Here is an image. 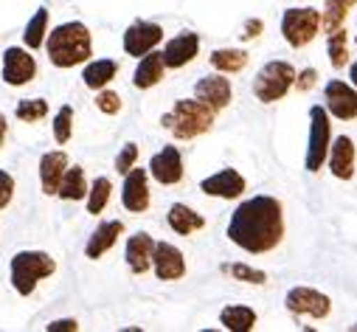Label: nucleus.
<instances>
[{"instance_id": "ea45409f", "label": "nucleus", "mask_w": 357, "mask_h": 332, "mask_svg": "<svg viewBox=\"0 0 357 332\" xmlns=\"http://www.w3.org/2000/svg\"><path fill=\"white\" fill-rule=\"evenodd\" d=\"M259 34H261V20H248L242 37H245V40H253V37H259Z\"/></svg>"}, {"instance_id": "e433bc0d", "label": "nucleus", "mask_w": 357, "mask_h": 332, "mask_svg": "<svg viewBox=\"0 0 357 332\" xmlns=\"http://www.w3.org/2000/svg\"><path fill=\"white\" fill-rule=\"evenodd\" d=\"M15 197V178L0 169V211H3Z\"/></svg>"}, {"instance_id": "58836bf2", "label": "nucleus", "mask_w": 357, "mask_h": 332, "mask_svg": "<svg viewBox=\"0 0 357 332\" xmlns=\"http://www.w3.org/2000/svg\"><path fill=\"white\" fill-rule=\"evenodd\" d=\"M59 329L76 332V329H79V324H76V318H62V321H54V324H48V332H59Z\"/></svg>"}, {"instance_id": "c756f323", "label": "nucleus", "mask_w": 357, "mask_h": 332, "mask_svg": "<svg viewBox=\"0 0 357 332\" xmlns=\"http://www.w3.org/2000/svg\"><path fill=\"white\" fill-rule=\"evenodd\" d=\"M110 192H113L110 181L107 178H96V183L87 189V211H91V214H102L105 206L110 203Z\"/></svg>"}, {"instance_id": "4be33fe9", "label": "nucleus", "mask_w": 357, "mask_h": 332, "mask_svg": "<svg viewBox=\"0 0 357 332\" xmlns=\"http://www.w3.org/2000/svg\"><path fill=\"white\" fill-rule=\"evenodd\" d=\"M163 68H166V65H163V56L155 54V51H146V54L141 56L135 73H132V85H135L138 91H146V88H152V85H158V82L163 79Z\"/></svg>"}, {"instance_id": "6e6552de", "label": "nucleus", "mask_w": 357, "mask_h": 332, "mask_svg": "<svg viewBox=\"0 0 357 332\" xmlns=\"http://www.w3.org/2000/svg\"><path fill=\"white\" fill-rule=\"evenodd\" d=\"M34 76H37L34 56L26 48H17V45L6 48V54H3V82H6V85L23 88V85H29Z\"/></svg>"}, {"instance_id": "2f4dec72", "label": "nucleus", "mask_w": 357, "mask_h": 332, "mask_svg": "<svg viewBox=\"0 0 357 332\" xmlns=\"http://www.w3.org/2000/svg\"><path fill=\"white\" fill-rule=\"evenodd\" d=\"M222 273H228L231 279L248 282V285H264V282H267L264 271H253L250 265H242V262H228V265H222Z\"/></svg>"}, {"instance_id": "9d476101", "label": "nucleus", "mask_w": 357, "mask_h": 332, "mask_svg": "<svg viewBox=\"0 0 357 332\" xmlns=\"http://www.w3.org/2000/svg\"><path fill=\"white\" fill-rule=\"evenodd\" d=\"M324 99H326V113H332L335 119H340V121L357 119V93L346 85V82H340V79L326 82Z\"/></svg>"}, {"instance_id": "f03ea898", "label": "nucleus", "mask_w": 357, "mask_h": 332, "mask_svg": "<svg viewBox=\"0 0 357 332\" xmlns=\"http://www.w3.org/2000/svg\"><path fill=\"white\" fill-rule=\"evenodd\" d=\"M48 48V59L56 68H76L82 62L91 59L93 54V43H91V31H87L84 23H62L59 29H54L45 43Z\"/></svg>"}, {"instance_id": "b1692460", "label": "nucleus", "mask_w": 357, "mask_h": 332, "mask_svg": "<svg viewBox=\"0 0 357 332\" xmlns=\"http://www.w3.org/2000/svg\"><path fill=\"white\" fill-rule=\"evenodd\" d=\"M116 73H119V65L113 59H96V62H91V65L84 68L82 79H84V85L91 88V91H102V88H107V82Z\"/></svg>"}, {"instance_id": "6ab92c4d", "label": "nucleus", "mask_w": 357, "mask_h": 332, "mask_svg": "<svg viewBox=\"0 0 357 332\" xmlns=\"http://www.w3.org/2000/svg\"><path fill=\"white\" fill-rule=\"evenodd\" d=\"M329 169L340 181H349L354 175V141L349 135L335 138L332 152H329Z\"/></svg>"}, {"instance_id": "f8f14e48", "label": "nucleus", "mask_w": 357, "mask_h": 332, "mask_svg": "<svg viewBox=\"0 0 357 332\" xmlns=\"http://www.w3.org/2000/svg\"><path fill=\"white\" fill-rule=\"evenodd\" d=\"M152 265H155L158 279H163V282H177V279H183V273H186L183 254L177 251L174 245H169V242H155V248H152Z\"/></svg>"}, {"instance_id": "1a4fd4ad", "label": "nucleus", "mask_w": 357, "mask_h": 332, "mask_svg": "<svg viewBox=\"0 0 357 332\" xmlns=\"http://www.w3.org/2000/svg\"><path fill=\"white\" fill-rule=\"evenodd\" d=\"M287 310L296 312V315H312V318H326L329 310H332V301L329 296L312 290V287H293L284 299Z\"/></svg>"}, {"instance_id": "dca6fc26", "label": "nucleus", "mask_w": 357, "mask_h": 332, "mask_svg": "<svg viewBox=\"0 0 357 332\" xmlns=\"http://www.w3.org/2000/svg\"><path fill=\"white\" fill-rule=\"evenodd\" d=\"M121 203L127 211L141 214L149 209V186H146V172L144 169H130L124 175V189H121Z\"/></svg>"}, {"instance_id": "c85d7f7f", "label": "nucleus", "mask_w": 357, "mask_h": 332, "mask_svg": "<svg viewBox=\"0 0 357 332\" xmlns=\"http://www.w3.org/2000/svg\"><path fill=\"white\" fill-rule=\"evenodd\" d=\"M45 31H48V9H37L34 17L29 20L26 31H23L26 48H34V51H37V48L45 43Z\"/></svg>"}, {"instance_id": "a878e982", "label": "nucleus", "mask_w": 357, "mask_h": 332, "mask_svg": "<svg viewBox=\"0 0 357 332\" xmlns=\"http://www.w3.org/2000/svg\"><path fill=\"white\" fill-rule=\"evenodd\" d=\"M56 195L62 200H82L87 195V181H84V169H82V166H68L62 181H59Z\"/></svg>"}, {"instance_id": "bb28decb", "label": "nucleus", "mask_w": 357, "mask_h": 332, "mask_svg": "<svg viewBox=\"0 0 357 332\" xmlns=\"http://www.w3.org/2000/svg\"><path fill=\"white\" fill-rule=\"evenodd\" d=\"M211 65L220 70V73H236L248 65V54L242 48H217L211 54Z\"/></svg>"}, {"instance_id": "f257e3e1", "label": "nucleus", "mask_w": 357, "mask_h": 332, "mask_svg": "<svg viewBox=\"0 0 357 332\" xmlns=\"http://www.w3.org/2000/svg\"><path fill=\"white\" fill-rule=\"evenodd\" d=\"M284 236V214L276 197H250L245 200L228 222V239L248 254H267Z\"/></svg>"}, {"instance_id": "72a5a7b5", "label": "nucleus", "mask_w": 357, "mask_h": 332, "mask_svg": "<svg viewBox=\"0 0 357 332\" xmlns=\"http://www.w3.org/2000/svg\"><path fill=\"white\" fill-rule=\"evenodd\" d=\"M70 130H73V107L62 105L56 119H54V138H56V144H68L70 141Z\"/></svg>"}, {"instance_id": "0eeeda50", "label": "nucleus", "mask_w": 357, "mask_h": 332, "mask_svg": "<svg viewBox=\"0 0 357 332\" xmlns=\"http://www.w3.org/2000/svg\"><path fill=\"white\" fill-rule=\"evenodd\" d=\"M310 144H307V158H304V166L307 172H318L324 160H326V152H329V138H332V130H329V116H326V107L315 105L310 110Z\"/></svg>"}, {"instance_id": "7ed1b4c3", "label": "nucleus", "mask_w": 357, "mask_h": 332, "mask_svg": "<svg viewBox=\"0 0 357 332\" xmlns=\"http://www.w3.org/2000/svg\"><path fill=\"white\" fill-rule=\"evenodd\" d=\"M160 121H163L166 130H172L174 138L189 141V138H197V135H203V133L211 130L214 110L208 105L197 102V99H181V102L172 107V113H166Z\"/></svg>"}, {"instance_id": "f704fd0d", "label": "nucleus", "mask_w": 357, "mask_h": 332, "mask_svg": "<svg viewBox=\"0 0 357 332\" xmlns=\"http://www.w3.org/2000/svg\"><path fill=\"white\" fill-rule=\"evenodd\" d=\"M135 160H138V146L130 141V144H124V149H121L119 158H116V169H119L121 175H127L132 166H135Z\"/></svg>"}, {"instance_id": "37998d69", "label": "nucleus", "mask_w": 357, "mask_h": 332, "mask_svg": "<svg viewBox=\"0 0 357 332\" xmlns=\"http://www.w3.org/2000/svg\"><path fill=\"white\" fill-rule=\"evenodd\" d=\"M351 329H354V332H357V324H351Z\"/></svg>"}, {"instance_id": "393cba45", "label": "nucleus", "mask_w": 357, "mask_h": 332, "mask_svg": "<svg viewBox=\"0 0 357 332\" xmlns=\"http://www.w3.org/2000/svg\"><path fill=\"white\" fill-rule=\"evenodd\" d=\"M220 324L231 332H250L256 326V312L250 307H242V304H231L220 312Z\"/></svg>"}, {"instance_id": "a19ab883", "label": "nucleus", "mask_w": 357, "mask_h": 332, "mask_svg": "<svg viewBox=\"0 0 357 332\" xmlns=\"http://www.w3.org/2000/svg\"><path fill=\"white\" fill-rule=\"evenodd\" d=\"M6 130H9V124H6V116L0 113V146H3V141H6Z\"/></svg>"}, {"instance_id": "f3484780", "label": "nucleus", "mask_w": 357, "mask_h": 332, "mask_svg": "<svg viewBox=\"0 0 357 332\" xmlns=\"http://www.w3.org/2000/svg\"><path fill=\"white\" fill-rule=\"evenodd\" d=\"M200 192L208 197H222V200H234L245 192V178L236 169H222L211 178H206L200 183Z\"/></svg>"}, {"instance_id": "5701e85b", "label": "nucleus", "mask_w": 357, "mask_h": 332, "mask_svg": "<svg viewBox=\"0 0 357 332\" xmlns=\"http://www.w3.org/2000/svg\"><path fill=\"white\" fill-rule=\"evenodd\" d=\"M169 225H172V231L174 234H181V236H189V234H195V231H200L203 225H206V220H203V214H197L195 209H189V206H183V203H174L172 209H169Z\"/></svg>"}, {"instance_id": "7c9ffc66", "label": "nucleus", "mask_w": 357, "mask_h": 332, "mask_svg": "<svg viewBox=\"0 0 357 332\" xmlns=\"http://www.w3.org/2000/svg\"><path fill=\"white\" fill-rule=\"evenodd\" d=\"M326 48H329V62H332V68H343V65L349 62L346 31H343V26L335 29V31H329V43H326Z\"/></svg>"}, {"instance_id": "9b49d317", "label": "nucleus", "mask_w": 357, "mask_h": 332, "mask_svg": "<svg viewBox=\"0 0 357 332\" xmlns=\"http://www.w3.org/2000/svg\"><path fill=\"white\" fill-rule=\"evenodd\" d=\"M149 175L163 183V186H172V183H181L183 181V158H181V149L177 146H163L152 160H149Z\"/></svg>"}, {"instance_id": "79ce46f5", "label": "nucleus", "mask_w": 357, "mask_h": 332, "mask_svg": "<svg viewBox=\"0 0 357 332\" xmlns=\"http://www.w3.org/2000/svg\"><path fill=\"white\" fill-rule=\"evenodd\" d=\"M349 76H351V85H354V88H357V62H354V65H351V70H349Z\"/></svg>"}, {"instance_id": "aec40b11", "label": "nucleus", "mask_w": 357, "mask_h": 332, "mask_svg": "<svg viewBox=\"0 0 357 332\" xmlns=\"http://www.w3.org/2000/svg\"><path fill=\"white\" fill-rule=\"evenodd\" d=\"M121 231H124V225H121L119 220L102 222V225L91 234V239H87V245H84V257H87V259H99L102 254H107L110 248L116 245V239H119Z\"/></svg>"}, {"instance_id": "a211bd4d", "label": "nucleus", "mask_w": 357, "mask_h": 332, "mask_svg": "<svg viewBox=\"0 0 357 332\" xmlns=\"http://www.w3.org/2000/svg\"><path fill=\"white\" fill-rule=\"evenodd\" d=\"M65 169H68V155H65L62 149L45 152V155L40 158V181H43V192H45V195H56Z\"/></svg>"}, {"instance_id": "412c9836", "label": "nucleus", "mask_w": 357, "mask_h": 332, "mask_svg": "<svg viewBox=\"0 0 357 332\" xmlns=\"http://www.w3.org/2000/svg\"><path fill=\"white\" fill-rule=\"evenodd\" d=\"M152 248H155V242H152V236L149 234H132L130 236V242H127V265H130V271L132 273H146L149 271V265H152Z\"/></svg>"}, {"instance_id": "39448f33", "label": "nucleus", "mask_w": 357, "mask_h": 332, "mask_svg": "<svg viewBox=\"0 0 357 332\" xmlns=\"http://www.w3.org/2000/svg\"><path fill=\"white\" fill-rule=\"evenodd\" d=\"M293 85H296V68L290 62L273 59V62H267L256 73V79H253V96L261 105H271V102L284 99Z\"/></svg>"}, {"instance_id": "cd10ccee", "label": "nucleus", "mask_w": 357, "mask_h": 332, "mask_svg": "<svg viewBox=\"0 0 357 332\" xmlns=\"http://www.w3.org/2000/svg\"><path fill=\"white\" fill-rule=\"evenodd\" d=\"M354 3H357V0H326V3H324V17H321V29L326 34L335 31V29H340L343 20H346V15H349V9Z\"/></svg>"}, {"instance_id": "c9c22d12", "label": "nucleus", "mask_w": 357, "mask_h": 332, "mask_svg": "<svg viewBox=\"0 0 357 332\" xmlns=\"http://www.w3.org/2000/svg\"><path fill=\"white\" fill-rule=\"evenodd\" d=\"M96 107H99L102 113H107V116H116V113L121 110V99H119V93L102 88L99 96H96Z\"/></svg>"}, {"instance_id": "2eb2a0df", "label": "nucleus", "mask_w": 357, "mask_h": 332, "mask_svg": "<svg viewBox=\"0 0 357 332\" xmlns=\"http://www.w3.org/2000/svg\"><path fill=\"white\" fill-rule=\"evenodd\" d=\"M231 82L225 79V76H203L197 85H195V99L197 102H203V105H208L214 113L217 110H222V107H228L231 105Z\"/></svg>"}, {"instance_id": "473e14b6", "label": "nucleus", "mask_w": 357, "mask_h": 332, "mask_svg": "<svg viewBox=\"0 0 357 332\" xmlns=\"http://www.w3.org/2000/svg\"><path fill=\"white\" fill-rule=\"evenodd\" d=\"M45 113H48V102L45 99H23L17 105V119L20 121H29V124L45 119Z\"/></svg>"}, {"instance_id": "4468645a", "label": "nucleus", "mask_w": 357, "mask_h": 332, "mask_svg": "<svg viewBox=\"0 0 357 332\" xmlns=\"http://www.w3.org/2000/svg\"><path fill=\"white\" fill-rule=\"evenodd\" d=\"M197 51H200V37L195 31H183V34H177L166 43L160 56H163L166 68H183L197 56Z\"/></svg>"}, {"instance_id": "20e7f679", "label": "nucleus", "mask_w": 357, "mask_h": 332, "mask_svg": "<svg viewBox=\"0 0 357 332\" xmlns=\"http://www.w3.org/2000/svg\"><path fill=\"white\" fill-rule=\"evenodd\" d=\"M56 271V262L45 251H20L12 257V287L20 296H31L34 287Z\"/></svg>"}, {"instance_id": "ddd939ff", "label": "nucleus", "mask_w": 357, "mask_h": 332, "mask_svg": "<svg viewBox=\"0 0 357 332\" xmlns=\"http://www.w3.org/2000/svg\"><path fill=\"white\" fill-rule=\"evenodd\" d=\"M163 40V29L158 23H146L138 20L124 31V51L130 56H144L146 51H152L158 43Z\"/></svg>"}, {"instance_id": "423d86ee", "label": "nucleus", "mask_w": 357, "mask_h": 332, "mask_svg": "<svg viewBox=\"0 0 357 332\" xmlns=\"http://www.w3.org/2000/svg\"><path fill=\"white\" fill-rule=\"evenodd\" d=\"M321 29V12L312 9V6H304V9H287L284 17H282V34L284 40L293 45V48H301L307 43L315 40Z\"/></svg>"}, {"instance_id": "4c0bfd02", "label": "nucleus", "mask_w": 357, "mask_h": 332, "mask_svg": "<svg viewBox=\"0 0 357 332\" xmlns=\"http://www.w3.org/2000/svg\"><path fill=\"white\" fill-rule=\"evenodd\" d=\"M315 70L312 68H307V70H301V73H296V82H298V91H310L312 85H315Z\"/></svg>"}]
</instances>
